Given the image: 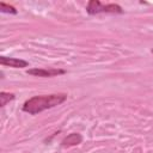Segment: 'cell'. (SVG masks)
I'll return each mask as SVG.
<instances>
[{
    "mask_svg": "<svg viewBox=\"0 0 153 153\" xmlns=\"http://www.w3.org/2000/svg\"><path fill=\"white\" fill-rule=\"evenodd\" d=\"M67 99L66 93H53V94H44V96H35L30 99H27L22 109L24 112L36 115L39 114L47 109L55 108L60 104H62Z\"/></svg>",
    "mask_w": 153,
    "mask_h": 153,
    "instance_id": "6da1fadb",
    "label": "cell"
},
{
    "mask_svg": "<svg viewBox=\"0 0 153 153\" xmlns=\"http://www.w3.org/2000/svg\"><path fill=\"white\" fill-rule=\"evenodd\" d=\"M86 12L88 14H98V13H123V10L117 4L102 5L98 0H91L87 4Z\"/></svg>",
    "mask_w": 153,
    "mask_h": 153,
    "instance_id": "7a4b0ae2",
    "label": "cell"
},
{
    "mask_svg": "<svg viewBox=\"0 0 153 153\" xmlns=\"http://www.w3.org/2000/svg\"><path fill=\"white\" fill-rule=\"evenodd\" d=\"M65 73H66L65 69H59V68H31L27 71V74H31L35 76H42V78L57 76Z\"/></svg>",
    "mask_w": 153,
    "mask_h": 153,
    "instance_id": "3957f363",
    "label": "cell"
},
{
    "mask_svg": "<svg viewBox=\"0 0 153 153\" xmlns=\"http://www.w3.org/2000/svg\"><path fill=\"white\" fill-rule=\"evenodd\" d=\"M0 63L2 66H8L12 68H24L29 66V62L25 60L17 57H7V56H0Z\"/></svg>",
    "mask_w": 153,
    "mask_h": 153,
    "instance_id": "277c9868",
    "label": "cell"
},
{
    "mask_svg": "<svg viewBox=\"0 0 153 153\" xmlns=\"http://www.w3.org/2000/svg\"><path fill=\"white\" fill-rule=\"evenodd\" d=\"M82 141V136L79 133H71L68 134L62 141H61V146L62 147H72V146H76L80 145Z\"/></svg>",
    "mask_w": 153,
    "mask_h": 153,
    "instance_id": "5b68a950",
    "label": "cell"
},
{
    "mask_svg": "<svg viewBox=\"0 0 153 153\" xmlns=\"http://www.w3.org/2000/svg\"><path fill=\"white\" fill-rule=\"evenodd\" d=\"M14 99V94L13 93H10V92H1L0 93V105L1 106H5L8 102L13 100Z\"/></svg>",
    "mask_w": 153,
    "mask_h": 153,
    "instance_id": "8992f818",
    "label": "cell"
},
{
    "mask_svg": "<svg viewBox=\"0 0 153 153\" xmlns=\"http://www.w3.org/2000/svg\"><path fill=\"white\" fill-rule=\"evenodd\" d=\"M0 11L2 13H11V14H16L17 13V10L13 6L7 5L5 2H0Z\"/></svg>",
    "mask_w": 153,
    "mask_h": 153,
    "instance_id": "52a82bcc",
    "label": "cell"
}]
</instances>
